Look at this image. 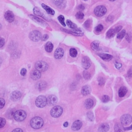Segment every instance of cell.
Returning <instances> with one entry per match:
<instances>
[{
	"label": "cell",
	"mask_w": 132,
	"mask_h": 132,
	"mask_svg": "<svg viewBox=\"0 0 132 132\" xmlns=\"http://www.w3.org/2000/svg\"><path fill=\"white\" fill-rule=\"evenodd\" d=\"M91 91H92V89H91L90 86L88 85L84 86L82 88V90H81V93L84 96L89 94L90 93Z\"/></svg>",
	"instance_id": "ac0fdd59"
},
{
	"label": "cell",
	"mask_w": 132,
	"mask_h": 132,
	"mask_svg": "<svg viewBox=\"0 0 132 132\" xmlns=\"http://www.w3.org/2000/svg\"><path fill=\"white\" fill-rule=\"evenodd\" d=\"M47 83L45 81H40L38 82L37 83L36 86L37 87V89H38L39 90H42L43 89H45L47 86Z\"/></svg>",
	"instance_id": "44dd1931"
},
{
	"label": "cell",
	"mask_w": 132,
	"mask_h": 132,
	"mask_svg": "<svg viewBox=\"0 0 132 132\" xmlns=\"http://www.w3.org/2000/svg\"><path fill=\"white\" fill-rule=\"evenodd\" d=\"M116 34L114 29H110L108 31V32L106 33V36L108 38H111L114 36L115 34Z\"/></svg>",
	"instance_id": "4dcf8cb0"
},
{
	"label": "cell",
	"mask_w": 132,
	"mask_h": 132,
	"mask_svg": "<svg viewBox=\"0 0 132 132\" xmlns=\"http://www.w3.org/2000/svg\"><path fill=\"white\" fill-rule=\"evenodd\" d=\"M110 100V98L107 95H104L102 98V101L103 103H107Z\"/></svg>",
	"instance_id": "ab89813d"
},
{
	"label": "cell",
	"mask_w": 132,
	"mask_h": 132,
	"mask_svg": "<svg viewBox=\"0 0 132 132\" xmlns=\"http://www.w3.org/2000/svg\"><path fill=\"white\" fill-rule=\"evenodd\" d=\"M1 29H2V25L1 23H0V30H1Z\"/></svg>",
	"instance_id": "6f0895ef"
},
{
	"label": "cell",
	"mask_w": 132,
	"mask_h": 132,
	"mask_svg": "<svg viewBox=\"0 0 132 132\" xmlns=\"http://www.w3.org/2000/svg\"><path fill=\"white\" fill-rule=\"evenodd\" d=\"M77 52L75 48H71L70 50V55L73 58H75L77 56Z\"/></svg>",
	"instance_id": "1f68e13d"
},
{
	"label": "cell",
	"mask_w": 132,
	"mask_h": 132,
	"mask_svg": "<svg viewBox=\"0 0 132 132\" xmlns=\"http://www.w3.org/2000/svg\"><path fill=\"white\" fill-rule=\"evenodd\" d=\"M82 125H83V123H82V121H80L79 120H77L73 122V123L72 124V125L71 126V128H72V130H73L74 131H77L80 129Z\"/></svg>",
	"instance_id": "9a60e30c"
},
{
	"label": "cell",
	"mask_w": 132,
	"mask_h": 132,
	"mask_svg": "<svg viewBox=\"0 0 132 132\" xmlns=\"http://www.w3.org/2000/svg\"><path fill=\"white\" fill-rule=\"evenodd\" d=\"M125 38L128 41V42H130L131 41V40L132 39V37H131V35L130 33H127L126 36H125Z\"/></svg>",
	"instance_id": "ee69618b"
},
{
	"label": "cell",
	"mask_w": 132,
	"mask_h": 132,
	"mask_svg": "<svg viewBox=\"0 0 132 132\" xmlns=\"http://www.w3.org/2000/svg\"><path fill=\"white\" fill-rule=\"evenodd\" d=\"M30 39L33 41H38L42 38L41 33L38 31H33L29 35Z\"/></svg>",
	"instance_id": "52a82bcc"
},
{
	"label": "cell",
	"mask_w": 132,
	"mask_h": 132,
	"mask_svg": "<svg viewBox=\"0 0 132 132\" xmlns=\"http://www.w3.org/2000/svg\"><path fill=\"white\" fill-rule=\"evenodd\" d=\"M53 3L59 8H63L65 5V0H52Z\"/></svg>",
	"instance_id": "cb8c5ba5"
},
{
	"label": "cell",
	"mask_w": 132,
	"mask_h": 132,
	"mask_svg": "<svg viewBox=\"0 0 132 132\" xmlns=\"http://www.w3.org/2000/svg\"><path fill=\"white\" fill-rule=\"evenodd\" d=\"M48 64L46 62L42 61H38L35 64V68L40 72H45L48 69Z\"/></svg>",
	"instance_id": "5b68a950"
},
{
	"label": "cell",
	"mask_w": 132,
	"mask_h": 132,
	"mask_svg": "<svg viewBox=\"0 0 132 132\" xmlns=\"http://www.w3.org/2000/svg\"><path fill=\"white\" fill-rule=\"evenodd\" d=\"M64 55V51L63 48H57L54 52V57L56 59H61Z\"/></svg>",
	"instance_id": "2e32d148"
},
{
	"label": "cell",
	"mask_w": 132,
	"mask_h": 132,
	"mask_svg": "<svg viewBox=\"0 0 132 132\" xmlns=\"http://www.w3.org/2000/svg\"><path fill=\"white\" fill-rule=\"evenodd\" d=\"M91 47L94 50H99V42L98 41H95L91 44Z\"/></svg>",
	"instance_id": "83f0119b"
},
{
	"label": "cell",
	"mask_w": 132,
	"mask_h": 132,
	"mask_svg": "<svg viewBox=\"0 0 132 132\" xmlns=\"http://www.w3.org/2000/svg\"><path fill=\"white\" fill-rule=\"evenodd\" d=\"M36 105L39 108L45 107L47 104V99L43 95L39 96L36 100Z\"/></svg>",
	"instance_id": "3957f363"
},
{
	"label": "cell",
	"mask_w": 132,
	"mask_h": 132,
	"mask_svg": "<svg viewBox=\"0 0 132 132\" xmlns=\"http://www.w3.org/2000/svg\"><path fill=\"white\" fill-rule=\"evenodd\" d=\"M29 16L33 21H35L36 22H37L40 24H41L42 25H47V23L45 21H43V20H42L41 19H40L37 17H35L33 15H29Z\"/></svg>",
	"instance_id": "d6986e66"
},
{
	"label": "cell",
	"mask_w": 132,
	"mask_h": 132,
	"mask_svg": "<svg viewBox=\"0 0 132 132\" xmlns=\"http://www.w3.org/2000/svg\"><path fill=\"white\" fill-rule=\"evenodd\" d=\"M58 20L59 21V22L64 27L66 26V24L65 22V18L63 15H60L58 17Z\"/></svg>",
	"instance_id": "e575fe53"
},
{
	"label": "cell",
	"mask_w": 132,
	"mask_h": 132,
	"mask_svg": "<svg viewBox=\"0 0 132 132\" xmlns=\"http://www.w3.org/2000/svg\"><path fill=\"white\" fill-rule=\"evenodd\" d=\"M83 76L85 79H89L90 78V74L88 72L85 71L83 72Z\"/></svg>",
	"instance_id": "8d00e7d4"
},
{
	"label": "cell",
	"mask_w": 132,
	"mask_h": 132,
	"mask_svg": "<svg viewBox=\"0 0 132 132\" xmlns=\"http://www.w3.org/2000/svg\"><path fill=\"white\" fill-rule=\"evenodd\" d=\"M63 111V109L62 107L59 106H56L51 109L50 113L51 116L53 118H58L62 115Z\"/></svg>",
	"instance_id": "277c9868"
},
{
	"label": "cell",
	"mask_w": 132,
	"mask_h": 132,
	"mask_svg": "<svg viewBox=\"0 0 132 132\" xmlns=\"http://www.w3.org/2000/svg\"><path fill=\"white\" fill-rule=\"evenodd\" d=\"M22 96V93L19 91H14L11 96V99L13 101H17L20 99Z\"/></svg>",
	"instance_id": "5bb4252c"
},
{
	"label": "cell",
	"mask_w": 132,
	"mask_h": 132,
	"mask_svg": "<svg viewBox=\"0 0 132 132\" xmlns=\"http://www.w3.org/2000/svg\"><path fill=\"white\" fill-rule=\"evenodd\" d=\"M87 117L90 121H93L95 119V117L94 115V113L92 111L88 112L87 113Z\"/></svg>",
	"instance_id": "d6a6232c"
},
{
	"label": "cell",
	"mask_w": 132,
	"mask_h": 132,
	"mask_svg": "<svg viewBox=\"0 0 132 132\" xmlns=\"http://www.w3.org/2000/svg\"><path fill=\"white\" fill-rule=\"evenodd\" d=\"M127 76L129 78L132 77V68H130L127 72Z\"/></svg>",
	"instance_id": "c3c4849f"
},
{
	"label": "cell",
	"mask_w": 132,
	"mask_h": 132,
	"mask_svg": "<svg viewBox=\"0 0 132 132\" xmlns=\"http://www.w3.org/2000/svg\"><path fill=\"white\" fill-rule=\"evenodd\" d=\"M33 11H34V13L35 15L38 16L39 17H41L47 20H50L49 17H47L45 14H44V13H43L42 12V11L40 9H39V8H38L37 7H35L34 8Z\"/></svg>",
	"instance_id": "8fae6325"
},
{
	"label": "cell",
	"mask_w": 132,
	"mask_h": 132,
	"mask_svg": "<svg viewBox=\"0 0 132 132\" xmlns=\"http://www.w3.org/2000/svg\"><path fill=\"white\" fill-rule=\"evenodd\" d=\"M31 77L34 80H38L41 77V73L38 70H34L31 73Z\"/></svg>",
	"instance_id": "e0dca14e"
},
{
	"label": "cell",
	"mask_w": 132,
	"mask_h": 132,
	"mask_svg": "<svg viewBox=\"0 0 132 132\" xmlns=\"http://www.w3.org/2000/svg\"><path fill=\"white\" fill-rule=\"evenodd\" d=\"M98 56L103 60L105 61H109L111 60L113 57L110 55L106 54H100L98 55Z\"/></svg>",
	"instance_id": "603a6c76"
},
{
	"label": "cell",
	"mask_w": 132,
	"mask_h": 132,
	"mask_svg": "<svg viewBox=\"0 0 132 132\" xmlns=\"http://www.w3.org/2000/svg\"><path fill=\"white\" fill-rule=\"evenodd\" d=\"M66 23H67V24L68 25V26L72 29H77V26L75 24H74V23H73L72 22H71L70 20H67V21H66Z\"/></svg>",
	"instance_id": "f546056e"
},
{
	"label": "cell",
	"mask_w": 132,
	"mask_h": 132,
	"mask_svg": "<svg viewBox=\"0 0 132 132\" xmlns=\"http://www.w3.org/2000/svg\"><path fill=\"white\" fill-rule=\"evenodd\" d=\"M4 17L6 20L8 22H12L15 19V16L13 13L11 11H7L4 15Z\"/></svg>",
	"instance_id": "4fadbf2b"
},
{
	"label": "cell",
	"mask_w": 132,
	"mask_h": 132,
	"mask_svg": "<svg viewBox=\"0 0 132 132\" xmlns=\"http://www.w3.org/2000/svg\"><path fill=\"white\" fill-rule=\"evenodd\" d=\"M107 10L104 6L100 5L96 7L94 10L95 14L98 17H102L106 13Z\"/></svg>",
	"instance_id": "8992f818"
},
{
	"label": "cell",
	"mask_w": 132,
	"mask_h": 132,
	"mask_svg": "<svg viewBox=\"0 0 132 132\" xmlns=\"http://www.w3.org/2000/svg\"><path fill=\"white\" fill-rule=\"evenodd\" d=\"M48 38H49V36L47 34H45L42 37L41 40L42 41H46L48 39Z\"/></svg>",
	"instance_id": "bcb514c9"
},
{
	"label": "cell",
	"mask_w": 132,
	"mask_h": 132,
	"mask_svg": "<svg viewBox=\"0 0 132 132\" xmlns=\"http://www.w3.org/2000/svg\"><path fill=\"white\" fill-rule=\"evenodd\" d=\"M6 124V120L4 118H0V128L3 127Z\"/></svg>",
	"instance_id": "74e56055"
},
{
	"label": "cell",
	"mask_w": 132,
	"mask_h": 132,
	"mask_svg": "<svg viewBox=\"0 0 132 132\" xmlns=\"http://www.w3.org/2000/svg\"><path fill=\"white\" fill-rule=\"evenodd\" d=\"M115 132H124V128L120 124H116L114 127Z\"/></svg>",
	"instance_id": "f1b7e54d"
},
{
	"label": "cell",
	"mask_w": 132,
	"mask_h": 132,
	"mask_svg": "<svg viewBox=\"0 0 132 132\" xmlns=\"http://www.w3.org/2000/svg\"><path fill=\"white\" fill-rule=\"evenodd\" d=\"M78 10H80V11H83V10L85 9V6H84L83 5L80 4V5H79L78 6Z\"/></svg>",
	"instance_id": "f5cc1de1"
},
{
	"label": "cell",
	"mask_w": 132,
	"mask_h": 132,
	"mask_svg": "<svg viewBox=\"0 0 132 132\" xmlns=\"http://www.w3.org/2000/svg\"><path fill=\"white\" fill-rule=\"evenodd\" d=\"M68 125H69V123L68 122H66L64 123V126L65 127H67L68 126Z\"/></svg>",
	"instance_id": "9f6ffc18"
},
{
	"label": "cell",
	"mask_w": 132,
	"mask_h": 132,
	"mask_svg": "<svg viewBox=\"0 0 132 132\" xmlns=\"http://www.w3.org/2000/svg\"><path fill=\"white\" fill-rule=\"evenodd\" d=\"M124 130H131L132 129V125H131L129 127H125V128H124Z\"/></svg>",
	"instance_id": "11a10c76"
},
{
	"label": "cell",
	"mask_w": 132,
	"mask_h": 132,
	"mask_svg": "<svg viewBox=\"0 0 132 132\" xmlns=\"http://www.w3.org/2000/svg\"><path fill=\"white\" fill-rule=\"evenodd\" d=\"M1 63H2V60H1V58H0V64H1Z\"/></svg>",
	"instance_id": "680465c9"
},
{
	"label": "cell",
	"mask_w": 132,
	"mask_h": 132,
	"mask_svg": "<svg viewBox=\"0 0 132 132\" xmlns=\"http://www.w3.org/2000/svg\"><path fill=\"white\" fill-rule=\"evenodd\" d=\"M53 43L50 41H48L45 45V50L48 52H51L53 49Z\"/></svg>",
	"instance_id": "484cf974"
},
{
	"label": "cell",
	"mask_w": 132,
	"mask_h": 132,
	"mask_svg": "<svg viewBox=\"0 0 132 132\" xmlns=\"http://www.w3.org/2000/svg\"><path fill=\"white\" fill-rule=\"evenodd\" d=\"M96 31L97 32H101L103 29V26L102 24H99L98 25L96 28Z\"/></svg>",
	"instance_id": "60d3db41"
},
{
	"label": "cell",
	"mask_w": 132,
	"mask_h": 132,
	"mask_svg": "<svg viewBox=\"0 0 132 132\" xmlns=\"http://www.w3.org/2000/svg\"><path fill=\"white\" fill-rule=\"evenodd\" d=\"M120 121L123 125H127L132 122V117L128 114H125L121 117Z\"/></svg>",
	"instance_id": "ba28073f"
},
{
	"label": "cell",
	"mask_w": 132,
	"mask_h": 132,
	"mask_svg": "<svg viewBox=\"0 0 132 132\" xmlns=\"http://www.w3.org/2000/svg\"><path fill=\"white\" fill-rule=\"evenodd\" d=\"M82 64L83 67L84 69H88L91 66V61L87 57H85L82 59Z\"/></svg>",
	"instance_id": "30bf717a"
},
{
	"label": "cell",
	"mask_w": 132,
	"mask_h": 132,
	"mask_svg": "<svg viewBox=\"0 0 132 132\" xmlns=\"http://www.w3.org/2000/svg\"><path fill=\"white\" fill-rule=\"evenodd\" d=\"M5 44V40L4 38L0 37V48L2 47Z\"/></svg>",
	"instance_id": "f6af8a7d"
},
{
	"label": "cell",
	"mask_w": 132,
	"mask_h": 132,
	"mask_svg": "<svg viewBox=\"0 0 132 132\" xmlns=\"http://www.w3.org/2000/svg\"><path fill=\"white\" fill-rule=\"evenodd\" d=\"M26 69L25 68H22L21 70V72H20V74L22 76H25L26 74Z\"/></svg>",
	"instance_id": "7dc6e473"
},
{
	"label": "cell",
	"mask_w": 132,
	"mask_h": 132,
	"mask_svg": "<svg viewBox=\"0 0 132 132\" xmlns=\"http://www.w3.org/2000/svg\"><path fill=\"white\" fill-rule=\"evenodd\" d=\"M127 88L125 86H122L120 87V89H119L118 95H119V97L123 98L126 95V94L127 93Z\"/></svg>",
	"instance_id": "7402d4cb"
},
{
	"label": "cell",
	"mask_w": 132,
	"mask_h": 132,
	"mask_svg": "<svg viewBox=\"0 0 132 132\" xmlns=\"http://www.w3.org/2000/svg\"><path fill=\"white\" fill-rule=\"evenodd\" d=\"M75 16L78 19H82L84 18V15L81 12H77L76 13Z\"/></svg>",
	"instance_id": "f35d334b"
},
{
	"label": "cell",
	"mask_w": 132,
	"mask_h": 132,
	"mask_svg": "<svg viewBox=\"0 0 132 132\" xmlns=\"http://www.w3.org/2000/svg\"><path fill=\"white\" fill-rule=\"evenodd\" d=\"M30 125L33 128L39 129L43 125V120L40 117H34L31 120Z\"/></svg>",
	"instance_id": "6da1fadb"
},
{
	"label": "cell",
	"mask_w": 132,
	"mask_h": 132,
	"mask_svg": "<svg viewBox=\"0 0 132 132\" xmlns=\"http://www.w3.org/2000/svg\"><path fill=\"white\" fill-rule=\"evenodd\" d=\"M113 19H114L113 17L111 16H108V18H107L106 20H107V21H111Z\"/></svg>",
	"instance_id": "db71d44e"
},
{
	"label": "cell",
	"mask_w": 132,
	"mask_h": 132,
	"mask_svg": "<svg viewBox=\"0 0 132 132\" xmlns=\"http://www.w3.org/2000/svg\"><path fill=\"white\" fill-rule=\"evenodd\" d=\"M84 1H87V0H84Z\"/></svg>",
	"instance_id": "94428289"
},
{
	"label": "cell",
	"mask_w": 132,
	"mask_h": 132,
	"mask_svg": "<svg viewBox=\"0 0 132 132\" xmlns=\"http://www.w3.org/2000/svg\"><path fill=\"white\" fill-rule=\"evenodd\" d=\"M62 30L67 33L71 34L75 36H82L83 35V32L78 29H72V30H64L63 29H62Z\"/></svg>",
	"instance_id": "9c48e42d"
},
{
	"label": "cell",
	"mask_w": 132,
	"mask_h": 132,
	"mask_svg": "<svg viewBox=\"0 0 132 132\" xmlns=\"http://www.w3.org/2000/svg\"><path fill=\"white\" fill-rule=\"evenodd\" d=\"M109 129V126L107 123H104L101 124L99 127L98 130L99 132H107Z\"/></svg>",
	"instance_id": "ffe728a7"
},
{
	"label": "cell",
	"mask_w": 132,
	"mask_h": 132,
	"mask_svg": "<svg viewBox=\"0 0 132 132\" xmlns=\"http://www.w3.org/2000/svg\"><path fill=\"white\" fill-rule=\"evenodd\" d=\"M15 120L18 122H21L25 120L26 117V113L25 111L22 110H19L16 111L13 116Z\"/></svg>",
	"instance_id": "7a4b0ae2"
},
{
	"label": "cell",
	"mask_w": 132,
	"mask_h": 132,
	"mask_svg": "<svg viewBox=\"0 0 132 132\" xmlns=\"http://www.w3.org/2000/svg\"><path fill=\"white\" fill-rule=\"evenodd\" d=\"M98 80L99 85H100V86H103L105 84V80L102 77H99L98 78Z\"/></svg>",
	"instance_id": "d590c367"
},
{
	"label": "cell",
	"mask_w": 132,
	"mask_h": 132,
	"mask_svg": "<svg viewBox=\"0 0 132 132\" xmlns=\"http://www.w3.org/2000/svg\"><path fill=\"white\" fill-rule=\"evenodd\" d=\"M121 29H122V27H121V26H118V27H117L114 29L115 33H118V32H119L121 30Z\"/></svg>",
	"instance_id": "681fc988"
},
{
	"label": "cell",
	"mask_w": 132,
	"mask_h": 132,
	"mask_svg": "<svg viewBox=\"0 0 132 132\" xmlns=\"http://www.w3.org/2000/svg\"><path fill=\"white\" fill-rule=\"evenodd\" d=\"M42 7L43 8V9L45 10L48 14H49L50 15H54V14H55L54 11L53 9L51 8L49 6L46 5L45 4H42Z\"/></svg>",
	"instance_id": "4316f807"
},
{
	"label": "cell",
	"mask_w": 132,
	"mask_h": 132,
	"mask_svg": "<svg viewBox=\"0 0 132 132\" xmlns=\"http://www.w3.org/2000/svg\"><path fill=\"white\" fill-rule=\"evenodd\" d=\"M125 34H126V31H125V30H123L118 34L117 37L118 39H122L124 37V36H125Z\"/></svg>",
	"instance_id": "836d02e7"
},
{
	"label": "cell",
	"mask_w": 132,
	"mask_h": 132,
	"mask_svg": "<svg viewBox=\"0 0 132 132\" xmlns=\"http://www.w3.org/2000/svg\"><path fill=\"white\" fill-rule=\"evenodd\" d=\"M58 101L57 96L54 95H49L47 99V103L49 106H53L55 105Z\"/></svg>",
	"instance_id": "7c38bea8"
},
{
	"label": "cell",
	"mask_w": 132,
	"mask_h": 132,
	"mask_svg": "<svg viewBox=\"0 0 132 132\" xmlns=\"http://www.w3.org/2000/svg\"><path fill=\"white\" fill-rule=\"evenodd\" d=\"M94 102L92 99H88L85 101L84 103V106L86 108L90 109L94 106Z\"/></svg>",
	"instance_id": "d4e9b609"
},
{
	"label": "cell",
	"mask_w": 132,
	"mask_h": 132,
	"mask_svg": "<svg viewBox=\"0 0 132 132\" xmlns=\"http://www.w3.org/2000/svg\"><path fill=\"white\" fill-rule=\"evenodd\" d=\"M12 132H23V130L21 128H16L14 130H13Z\"/></svg>",
	"instance_id": "816d5d0a"
},
{
	"label": "cell",
	"mask_w": 132,
	"mask_h": 132,
	"mask_svg": "<svg viewBox=\"0 0 132 132\" xmlns=\"http://www.w3.org/2000/svg\"><path fill=\"white\" fill-rule=\"evenodd\" d=\"M115 67L117 68V69H120L122 67V64L121 63H118V62H116L115 63Z\"/></svg>",
	"instance_id": "f907efd6"
},
{
	"label": "cell",
	"mask_w": 132,
	"mask_h": 132,
	"mask_svg": "<svg viewBox=\"0 0 132 132\" xmlns=\"http://www.w3.org/2000/svg\"><path fill=\"white\" fill-rule=\"evenodd\" d=\"M90 20H87L84 23V27L86 29H88L90 28Z\"/></svg>",
	"instance_id": "7bdbcfd3"
},
{
	"label": "cell",
	"mask_w": 132,
	"mask_h": 132,
	"mask_svg": "<svg viewBox=\"0 0 132 132\" xmlns=\"http://www.w3.org/2000/svg\"><path fill=\"white\" fill-rule=\"evenodd\" d=\"M5 101L3 99L0 98V109L3 108L5 105Z\"/></svg>",
	"instance_id": "b9f144b4"
},
{
	"label": "cell",
	"mask_w": 132,
	"mask_h": 132,
	"mask_svg": "<svg viewBox=\"0 0 132 132\" xmlns=\"http://www.w3.org/2000/svg\"><path fill=\"white\" fill-rule=\"evenodd\" d=\"M110 1H111V2H114V1H116V0H109Z\"/></svg>",
	"instance_id": "91938a15"
}]
</instances>
